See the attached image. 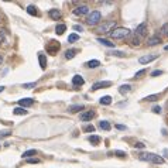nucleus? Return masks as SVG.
<instances>
[{
    "label": "nucleus",
    "instance_id": "1",
    "mask_svg": "<svg viewBox=\"0 0 168 168\" xmlns=\"http://www.w3.org/2000/svg\"><path fill=\"white\" fill-rule=\"evenodd\" d=\"M138 158L141 161H149V162H153V164H164V158L161 155H157L154 153H143V154L138 155Z\"/></svg>",
    "mask_w": 168,
    "mask_h": 168
},
{
    "label": "nucleus",
    "instance_id": "2",
    "mask_svg": "<svg viewBox=\"0 0 168 168\" xmlns=\"http://www.w3.org/2000/svg\"><path fill=\"white\" fill-rule=\"evenodd\" d=\"M129 34H130V30H129V28H126V27H116V28H113V30L109 32V35L113 40L126 38Z\"/></svg>",
    "mask_w": 168,
    "mask_h": 168
},
{
    "label": "nucleus",
    "instance_id": "3",
    "mask_svg": "<svg viewBox=\"0 0 168 168\" xmlns=\"http://www.w3.org/2000/svg\"><path fill=\"white\" fill-rule=\"evenodd\" d=\"M100 21H102V14H100V12H97V10L89 13L88 17H86V24L88 26H99Z\"/></svg>",
    "mask_w": 168,
    "mask_h": 168
},
{
    "label": "nucleus",
    "instance_id": "4",
    "mask_svg": "<svg viewBox=\"0 0 168 168\" xmlns=\"http://www.w3.org/2000/svg\"><path fill=\"white\" fill-rule=\"evenodd\" d=\"M113 28H116V21L115 20H107V21H105L102 24H99L96 27V32H110Z\"/></svg>",
    "mask_w": 168,
    "mask_h": 168
},
{
    "label": "nucleus",
    "instance_id": "5",
    "mask_svg": "<svg viewBox=\"0 0 168 168\" xmlns=\"http://www.w3.org/2000/svg\"><path fill=\"white\" fill-rule=\"evenodd\" d=\"M59 47H61V45H59V43H57L55 40H51V41H50V43L45 45V48H47V52H48V54L55 55V54L59 51Z\"/></svg>",
    "mask_w": 168,
    "mask_h": 168
},
{
    "label": "nucleus",
    "instance_id": "6",
    "mask_svg": "<svg viewBox=\"0 0 168 168\" xmlns=\"http://www.w3.org/2000/svg\"><path fill=\"white\" fill-rule=\"evenodd\" d=\"M146 34H147V23H141V24L137 26V28H136V35L140 37V38H143Z\"/></svg>",
    "mask_w": 168,
    "mask_h": 168
},
{
    "label": "nucleus",
    "instance_id": "7",
    "mask_svg": "<svg viewBox=\"0 0 168 168\" xmlns=\"http://www.w3.org/2000/svg\"><path fill=\"white\" fill-rule=\"evenodd\" d=\"M112 82L110 81H102V82H96L95 85H92V91H97V89H102V88H109Z\"/></svg>",
    "mask_w": 168,
    "mask_h": 168
},
{
    "label": "nucleus",
    "instance_id": "8",
    "mask_svg": "<svg viewBox=\"0 0 168 168\" xmlns=\"http://www.w3.org/2000/svg\"><path fill=\"white\" fill-rule=\"evenodd\" d=\"M93 117H95V112H93V110H88V112L81 113V120H82V122H89Z\"/></svg>",
    "mask_w": 168,
    "mask_h": 168
},
{
    "label": "nucleus",
    "instance_id": "9",
    "mask_svg": "<svg viewBox=\"0 0 168 168\" xmlns=\"http://www.w3.org/2000/svg\"><path fill=\"white\" fill-rule=\"evenodd\" d=\"M75 16H85V14H89V7L88 6H79L74 10Z\"/></svg>",
    "mask_w": 168,
    "mask_h": 168
},
{
    "label": "nucleus",
    "instance_id": "10",
    "mask_svg": "<svg viewBox=\"0 0 168 168\" xmlns=\"http://www.w3.org/2000/svg\"><path fill=\"white\" fill-rule=\"evenodd\" d=\"M19 105L20 107H28V106H32L34 105V99H31V97H24V99H20L19 100Z\"/></svg>",
    "mask_w": 168,
    "mask_h": 168
},
{
    "label": "nucleus",
    "instance_id": "11",
    "mask_svg": "<svg viewBox=\"0 0 168 168\" xmlns=\"http://www.w3.org/2000/svg\"><path fill=\"white\" fill-rule=\"evenodd\" d=\"M158 58V55H155V54H151V55H144V57H141V58L138 59V62L140 64H149V62H151V61H154V59Z\"/></svg>",
    "mask_w": 168,
    "mask_h": 168
},
{
    "label": "nucleus",
    "instance_id": "12",
    "mask_svg": "<svg viewBox=\"0 0 168 168\" xmlns=\"http://www.w3.org/2000/svg\"><path fill=\"white\" fill-rule=\"evenodd\" d=\"M160 43H161V37L160 35H153V37H150L147 40V45L149 47H154L157 44H160Z\"/></svg>",
    "mask_w": 168,
    "mask_h": 168
},
{
    "label": "nucleus",
    "instance_id": "13",
    "mask_svg": "<svg viewBox=\"0 0 168 168\" xmlns=\"http://www.w3.org/2000/svg\"><path fill=\"white\" fill-rule=\"evenodd\" d=\"M84 84H85V81L81 75H75V76L72 78V85L74 86H82Z\"/></svg>",
    "mask_w": 168,
    "mask_h": 168
},
{
    "label": "nucleus",
    "instance_id": "14",
    "mask_svg": "<svg viewBox=\"0 0 168 168\" xmlns=\"http://www.w3.org/2000/svg\"><path fill=\"white\" fill-rule=\"evenodd\" d=\"M48 16H50L52 20H58L59 17H61V12H59L58 9H51V10L48 12Z\"/></svg>",
    "mask_w": 168,
    "mask_h": 168
},
{
    "label": "nucleus",
    "instance_id": "15",
    "mask_svg": "<svg viewBox=\"0 0 168 168\" xmlns=\"http://www.w3.org/2000/svg\"><path fill=\"white\" fill-rule=\"evenodd\" d=\"M38 61H40V66L43 68V69H45L47 68V58L44 54H38Z\"/></svg>",
    "mask_w": 168,
    "mask_h": 168
},
{
    "label": "nucleus",
    "instance_id": "16",
    "mask_svg": "<svg viewBox=\"0 0 168 168\" xmlns=\"http://www.w3.org/2000/svg\"><path fill=\"white\" fill-rule=\"evenodd\" d=\"M76 54H78V50H68V51H65V58L72 59V58H75Z\"/></svg>",
    "mask_w": 168,
    "mask_h": 168
},
{
    "label": "nucleus",
    "instance_id": "17",
    "mask_svg": "<svg viewBox=\"0 0 168 168\" xmlns=\"http://www.w3.org/2000/svg\"><path fill=\"white\" fill-rule=\"evenodd\" d=\"M130 91H131V86H130V85H122V86L119 88L120 95H126V93H129Z\"/></svg>",
    "mask_w": 168,
    "mask_h": 168
},
{
    "label": "nucleus",
    "instance_id": "18",
    "mask_svg": "<svg viewBox=\"0 0 168 168\" xmlns=\"http://www.w3.org/2000/svg\"><path fill=\"white\" fill-rule=\"evenodd\" d=\"M85 65H86L88 68H97V66L100 65V61H97V59H92V61H88Z\"/></svg>",
    "mask_w": 168,
    "mask_h": 168
},
{
    "label": "nucleus",
    "instance_id": "19",
    "mask_svg": "<svg viewBox=\"0 0 168 168\" xmlns=\"http://www.w3.org/2000/svg\"><path fill=\"white\" fill-rule=\"evenodd\" d=\"M65 31H66V26H65V24H58V26L55 27V32H57L58 35H62Z\"/></svg>",
    "mask_w": 168,
    "mask_h": 168
},
{
    "label": "nucleus",
    "instance_id": "20",
    "mask_svg": "<svg viewBox=\"0 0 168 168\" xmlns=\"http://www.w3.org/2000/svg\"><path fill=\"white\" fill-rule=\"evenodd\" d=\"M97 43H100L102 45L110 47V48H113V47H115V43H110L109 40H105V38H97Z\"/></svg>",
    "mask_w": 168,
    "mask_h": 168
},
{
    "label": "nucleus",
    "instance_id": "21",
    "mask_svg": "<svg viewBox=\"0 0 168 168\" xmlns=\"http://www.w3.org/2000/svg\"><path fill=\"white\" fill-rule=\"evenodd\" d=\"M37 154V150H27L23 153V158H31L32 155Z\"/></svg>",
    "mask_w": 168,
    "mask_h": 168
},
{
    "label": "nucleus",
    "instance_id": "22",
    "mask_svg": "<svg viewBox=\"0 0 168 168\" xmlns=\"http://www.w3.org/2000/svg\"><path fill=\"white\" fill-rule=\"evenodd\" d=\"M99 126H100V129L106 130V131H109V130L112 129V126H110V123H109V122H106V120H102V122L99 123Z\"/></svg>",
    "mask_w": 168,
    "mask_h": 168
},
{
    "label": "nucleus",
    "instance_id": "23",
    "mask_svg": "<svg viewBox=\"0 0 168 168\" xmlns=\"http://www.w3.org/2000/svg\"><path fill=\"white\" fill-rule=\"evenodd\" d=\"M110 103H112V97H110V96L100 97V105H103V106H109Z\"/></svg>",
    "mask_w": 168,
    "mask_h": 168
},
{
    "label": "nucleus",
    "instance_id": "24",
    "mask_svg": "<svg viewBox=\"0 0 168 168\" xmlns=\"http://www.w3.org/2000/svg\"><path fill=\"white\" fill-rule=\"evenodd\" d=\"M84 109V106L82 105H75V106H69L68 107V110L71 112V113H76V112H79V110Z\"/></svg>",
    "mask_w": 168,
    "mask_h": 168
},
{
    "label": "nucleus",
    "instance_id": "25",
    "mask_svg": "<svg viewBox=\"0 0 168 168\" xmlns=\"http://www.w3.org/2000/svg\"><path fill=\"white\" fill-rule=\"evenodd\" d=\"M13 113L14 115H19V116H23V115H27V110L23 109V107H14Z\"/></svg>",
    "mask_w": 168,
    "mask_h": 168
},
{
    "label": "nucleus",
    "instance_id": "26",
    "mask_svg": "<svg viewBox=\"0 0 168 168\" xmlns=\"http://www.w3.org/2000/svg\"><path fill=\"white\" fill-rule=\"evenodd\" d=\"M27 13L30 14V16H37L38 12H37V7L35 6H28L27 7Z\"/></svg>",
    "mask_w": 168,
    "mask_h": 168
},
{
    "label": "nucleus",
    "instance_id": "27",
    "mask_svg": "<svg viewBox=\"0 0 168 168\" xmlns=\"http://www.w3.org/2000/svg\"><path fill=\"white\" fill-rule=\"evenodd\" d=\"M88 140H89V143H92V144H95V146H96V144L100 143V137H99V136H89Z\"/></svg>",
    "mask_w": 168,
    "mask_h": 168
},
{
    "label": "nucleus",
    "instance_id": "28",
    "mask_svg": "<svg viewBox=\"0 0 168 168\" xmlns=\"http://www.w3.org/2000/svg\"><path fill=\"white\" fill-rule=\"evenodd\" d=\"M110 55H113V57H119V58H124V57H126V54H124V52H122V51H116V50H115V51H112V52H109Z\"/></svg>",
    "mask_w": 168,
    "mask_h": 168
},
{
    "label": "nucleus",
    "instance_id": "29",
    "mask_svg": "<svg viewBox=\"0 0 168 168\" xmlns=\"http://www.w3.org/2000/svg\"><path fill=\"white\" fill-rule=\"evenodd\" d=\"M157 99H160V95H150V96L144 97V100H147V102H155Z\"/></svg>",
    "mask_w": 168,
    "mask_h": 168
},
{
    "label": "nucleus",
    "instance_id": "30",
    "mask_svg": "<svg viewBox=\"0 0 168 168\" xmlns=\"http://www.w3.org/2000/svg\"><path fill=\"white\" fill-rule=\"evenodd\" d=\"M84 131L93 133V131H95V126H93V124H88V126H85V127H84Z\"/></svg>",
    "mask_w": 168,
    "mask_h": 168
},
{
    "label": "nucleus",
    "instance_id": "31",
    "mask_svg": "<svg viewBox=\"0 0 168 168\" xmlns=\"http://www.w3.org/2000/svg\"><path fill=\"white\" fill-rule=\"evenodd\" d=\"M78 40H79V35H78V34H71V35L68 37V41H69V43H75Z\"/></svg>",
    "mask_w": 168,
    "mask_h": 168
},
{
    "label": "nucleus",
    "instance_id": "32",
    "mask_svg": "<svg viewBox=\"0 0 168 168\" xmlns=\"http://www.w3.org/2000/svg\"><path fill=\"white\" fill-rule=\"evenodd\" d=\"M140 41H141V38H140V37H137V35H134V37L131 38V44H133V45H138V44H140Z\"/></svg>",
    "mask_w": 168,
    "mask_h": 168
},
{
    "label": "nucleus",
    "instance_id": "33",
    "mask_svg": "<svg viewBox=\"0 0 168 168\" xmlns=\"http://www.w3.org/2000/svg\"><path fill=\"white\" fill-rule=\"evenodd\" d=\"M153 112H154L155 115H161V112H162L161 106H154V107H153Z\"/></svg>",
    "mask_w": 168,
    "mask_h": 168
},
{
    "label": "nucleus",
    "instance_id": "34",
    "mask_svg": "<svg viewBox=\"0 0 168 168\" xmlns=\"http://www.w3.org/2000/svg\"><path fill=\"white\" fill-rule=\"evenodd\" d=\"M160 75H162V71L161 69H155V71H153L151 72V76H160Z\"/></svg>",
    "mask_w": 168,
    "mask_h": 168
},
{
    "label": "nucleus",
    "instance_id": "35",
    "mask_svg": "<svg viewBox=\"0 0 168 168\" xmlns=\"http://www.w3.org/2000/svg\"><path fill=\"white\" fill-rule=\"evenodd\" d=\"M23 88H26V89H31V88H35V82H31V84H24V85H23Z\"/></svg>",
    "mask_w": 168,
    "mask_h": 168
},
{
    "label": "nucleus",
    "instance_id": "36",
    "mask_svg": "<svg viewBox=\"0 0 168 168\" xmlns=\"http://www.w3.org/2000/svg\"><path fill=\"white\" fill-rule=\"evenodd\" d=\"M146 72H147L146 69H140L138 72H136V75H134V78H140V76H143V75H144Z\"/></svg>",
    "mask_w": 168,
    "mask_h": 168
},
{
    "label": "nucleus",
    "instance_id": "37",
    "mask_svg": "<svg viewBox=\"0 0 168 168\" xmlns=\"http://www.w3.org/2000/svg\"><path fill=\"white\" fill-rule=\"evenodd\" d=\"M167 32H168V23L167 24H164L161 28V34H164V35H167Z\"/></svg>",
    "mask_w": 168,
    "mask_h": 168
},
{
    "label": "nucleus",
    "instance_id": "38",
    "mask_svg": "<svg viewBox=\"0 0 168 168\" xmlns=\"http://www.w3.org/2000/svg\"><path fill=\"white\" fill-rule=\"evenodd\" d=\"M27 162H28V164H38L40 160H38V158H28Z\"/></svg>",
    "mask_w": 168,
    "mask_h": 168
},
{
    "label": "nucleus",
    "instance_id": "39",
    "mask_svg": "<svg viewBox=\"0 0 168 168\" xmlns=\"http://www.w3.org/2000/svg\"><path fill=\"white\" fill-rule=\"evenodd\" d=\"M115 154H116L117 157H126V153H124V151H120V150H116Z\"/></svg>",
    "mask_w": 168,
    "mask_h": 168
},
{
    "label": "nucleus",
    "instance_id": "40",
    "mask_svg": "<svg viewBox=\"0 0 168 168\" xmlns=\"http://www.w3.org/2000/svg\"><path fill=\"white\" fill-rule=\"evenodd\" d=\"M4 34H6V32H4V30H1V28H0V41H4V40H6Z\"/></svg>",
    "mask_w": 168,
    "mask_h": 168
},
{
    "label": "nucleus",
    "instance_id": "41",
    "mask_svg": "<svg viewBox=\"0 0 168 168\" xmlns=\"http://www.w3.org/2000/svg\"><path fill=\"white\" fill-rule=\"evenodd\" d=\"M10 134H12L10 131H1V133H0V137H9Z\"/></svg>",
    "mask_w": 168,
    "mask_h": 168
},
{
    "label": "nucleus",
    "instance_id": "42",
    "mask_svg": "<svg viewBox=\"0 0 168 168\" xmlns=\"http://www.w3.org/2000/svg\"><path fill=\"white\" fill-rule=\"evenodd\" d=\"M74 30H76V31H84V27L82 26H74Z\"/></svg>",
    "mask_w": 168,
    "mask_h": 168
},
{
    "label": "nucleus",
    "instance_id": "43",
    "mask_svg": "<svg viewBox=\"0 0 168 168\" xmlns=\"http://www.w3.org/2000/svg\"><path fill=\"white\" fill-rule=\"evenodd\" d=\"M134 147H136V149H144V144H143V143H136Z\"/></svg>",
    "mask_w": 168,
    "mask_h": 168
},
{
    "label": "nucleus",
    "instance_id": "44",
    "mask_svg": "<svg viewBox=\"0 0 168 168\" xmlns=\"http://www.w3.org/2000/svg\"><path fill=\"white\" fill-rule=\"evenodd\" d=\"M116 129H119V130H127V127H126V126H122V124H116Z\"/></svg>",
    "mask_w": 168,
    "mask_h": 168
},
{
    "label": "nucleus",
    "instance_id": "45",
    "mask_svg": "<svg viewBox=\"0 0 168 168\" xmlns=\"http://www.w3.org/2000/svg\"><path fill=\"white\" fill-rule=\"evenodd\" d=\"M4 91V86H0V92H3Z\"/></svg>",
    "mask_w": 168,
    "mask_h": 168
},
{
    "label": "nucleus",
    "instance_id": "46",
    "mask_svg": "<svg viewBox=\"0 0 168 168\" xmlns=\"http://www.w3.org/2000/svg\"><path fill=\"white\" fill-rule=\"evenodd\" d=\"M1 62H3V58H1V55H0V65H1Z\"/></svg>",
    "mask_w": 168,
    "mask_h": 168
},
{
    "label": "nucleus",
    "instance_id": "47",
    "mask_svg": "<svg viewBox=\"0 0 168 168\" xmlns=\"http://www.w3.org/2000/svg\"><path fill=\"white\" fill-rule=\"evenodd\" d=\"M164 154H167V155H168V150H164Z\"/></svg>",
    "mask_w": 168,
    "mask_h": 168
},
{
    "label": "nucleus",
    "instance_id": "48",
    "mask_svg": "<svg viewBox=\"0 0 168 168\" xmlns=\"http://www.w3.org/2000/svg\"><path fill=\"white\" fill-rule=\"evenodd\" d=\"M165 51H168V45H165Z\"/></svg>",
    "mask_w": 168,
    "mask_h": 168
},
{
    "label": "nucleus",
    "instance_id": "49",
    "mask_svg": "<svg viewBox=\"0 0 168 168\" xmlns=\"http://www.w3.org/2000/svg\"><path fill=\"white\" fill-rule=\"evenodd\" d=\"M167 37H168V32H167Z\"/></svg>",
    "mask_w": 168,
    "mask_h": 168
}]
</instances>
